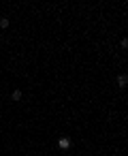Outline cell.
Here are the masks:
<instances>
[{
    "mask_svg": "<svg viewBox=\"0 0 128 156\" xmlns=\"http://www.w3.org/2000/svg\"><path fill=\"white\" fill-rule=\"evenodd\" d=\"M0 28H9V20L7 17H0Z\"/></svg>",
    "mask_w": 128,
    "mask_h": 156,
    "instance_id": "5",
    "label": "cell"
},
{
    "mask_svg": "<svg viewBox=\"0 0 128 156\" xmlns=\"http://www.w3.org/2000/svg\"><path fill=\"white\" fill-rule=\"evenodd\" d=\"M58 147H60V150H68V147H71V139H68V137H60V139H58Z\"/></svg>",
    "mask_w": 128,
    "mask_h": 156,
    "instance_id": "1",
    "label": "cell"
},
{
    "mask_svg": "<svg viewBox=\"0 0 128 156\" xmlns=\"http://www.w3.org/2000/svg\"><path fill=\"white\" fill-rule=\"evenodd\" d=\"M119 47H122V49H128V37H124V39L119 41Z\"/></svg>",
    "mask_w": 128,
    "mask_h": 156,
    "instance_id": "4",
    "label": "cell"
},
{
    "mask_svg": "<svg viewBox=\"0 0 128 156\" xmlns=\"http://www.w3.org/2000/svg\"><path fill=\"white\" fill-rule=\"evenodd\" d=\"M22 98H24L22 90H13V92H11V101H13V103H19Z\"/></svg>",
    "mask_w": 128,
    "mask_h": 156,
    "instance_id": "3",
    "label": "cell"
},
{
    "mask_svg": "<svg viewBox=\"0 0 128 156\" xmlns=\"http://www.w3.org/2000/svg\"><path fill=\"white\" fill-rule=\"evenodd\" d=\"M115 79H117V86H119V88H126V86H128V75H126V73H119Z\"/></svg>",
    "mask_w": 128,
    "mask_h": 156,
    "instance_id": "2",
    "label": "cell"
}]
</instances>
